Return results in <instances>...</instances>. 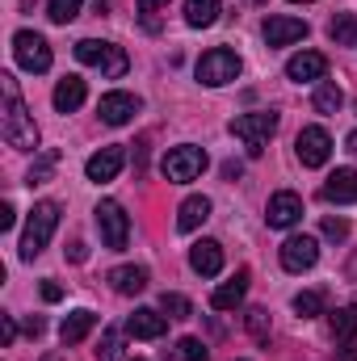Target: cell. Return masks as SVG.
<instances>
[{
  "instance_id": "cell-5",
  "label": "cell",
  "mask_w": 357,
  "mask_h": 361,
  "mask_svg": "<svg viewBox=\"0 0 357 361\" xmlns=\"http://www.w3.org/2000/svg\"><path fill=\"white\" fill-rule=\"evenodd\" d=\"M231 135L248 147V156H261L265 152V143L277 135V114L273 109H257V114H240L236 122H231Z\"/></svg>"
},
{
  "instance_id": "cell-3",
  "label": "cell",
  "mask_w": 357,
  "mask_h": 361,
  "mask_svg": "<svg viewBox=\"0 0 357 361\" xmlns=\"http://www.w3.org/2000/svg\"><path fill=\"white\" fill-rule=\"evenodd\" d=\"M76 59H80L85 68H101L105 80H122V76H126V63H131L122 47L97 42V38H80V42H76Z\"/></svg>"
},
{
  "instance_id": "cell-39",
  "label": "cell",
  "mask_w": 357,
  "mask_h": 361,
  "mask_svg": "<svg viewBox=\"0 0 357 361\" xmlns=\"http://www.w3.org/2000/svg\"><path fill=\"white\" fill-rule=\"evenodd\" d=\"M42 298H47V302H59V298H63V286H59V281H42Z\"/></svg>"
},
{
  "instance_id": "cell-23",
  "label": "cell",
  "mask_w": 357,
  "mask_h": 361,
  "mask_svg": "<svg viewBox=\"0 0 357 361\" xmlns=\"http://www.w3.org/2000/svg\"><path fill=\"white\" fill-rule=\"evenodd\" d=\"M109 286L118 294H143L147 290V269L143 265H118V269H109Z\"/></svg>"
},
{
  "instance_id": "cell-22",
  "label": "cell",
  "mask_w": 357,
  "mask_h": 361,
  "mask_svg": "<svg viewBox=\"0 0 357 361\" xmlns=\"http://www.w3.org/2000/svg\"><path fill=\"white\" fill-rule=\"evenodd\" d=\"M92 328H97V315H92V311H85V307L72 311V315L59 324V341H63V349H68V345H80Z\"/></svg>"
},
{
  "instance_id": "cell-42",
  "label": "cell",
  "mask_w": 357,
  "mask_h": 361,
  "mask_svg": "<svg viewBox=\"0 0 357 361\" xmlns=\"http://www.w3.org/2000/svg\"><path fill=\"white\" fill-rule=\"evenodd\" d=\"M341 361H357V349H353V345H345V353H341Z\"/></svg>"
},
{
  "instance_id": "cell-11",
  "label": "cell",
  "mask_w": 357,
  "mask_h": 361,
  "mask_svg": "<svg viewBox=\"0 0 357 361\" xmlns=\"http://www.w3.org/2000/svg\"><path fill=\"white\" fill-rule=\"evenodd\" d=\"M298 219H303V197L290 193V189H277V193L269 197V206H265V223L277 227V231H286V227H294Z\"/></svg>"
},
{
  "instance_id": "cell-44",
  "label": "cell",
  "mask_w": 357,
  "mask_h": 361,
  "mask_svg": "<svg viewBox=\"0 0 357 361\" xmlns=\"http://www.w3.org/2000/svg\"><path fill=\"white\" fill-rule=\"evenodd\" d=\"M42 361H68V357H63V353H47Z\"/></svg>"
},
{
  "instance_id": "cell-26",
  "label": "cell",
  "mask_w": 357,
  "mask_h": 361,
  "mask_svg": "<svg viewBox=\"0 0 357 361\" xmlns=\"http://www.w3.org/2000/svg\"><path fill=\"white\" fill-rule=\"evenodd\" d=\"M55 169H59V152H55V147L38 152L34 164H30V173H25V185H47V180L55 177Z\"/></svg>"
},
{
  "instance_id": "cell-6",
  "label": "cell",
  "mask_w": 357,
  "mask_h": 361,
  "mask_svg": "<svg viewBox=\"0 0 357 361\" xmlns=\"http://www.w3.org/2000/svg\"><path fill=\"white\" fill-rule=\"evenodd\" d=\"M13 59H17V68H25V72H34V76L51 72V63H55L51 42H47L42 34H34V30H17V34H13Z\"/></svg>"
},
{
  "instance_id": "cell-34",
  "label": "cell",
  "mask_w": 357,
  "mask_h": 361,
  "mask_svg": "<svg viewBox=\"0 0 357 361\" xmlns=\"http://www.w3.org/2000/svg\"><path fill=\"white\" fill-rule=\"evenodd\" d=\"M244 324H248V332H253L257 345H269V311L265 307H253V311L244 315Z\"/></svg>"
},
{
  "instance_id": "cell-32",
  "label": "cell",
  "mask_w": 357,
  "mask_h": 361,
  "mask_svg": "<svg viewBox=\"0 0 357 361\" xmlns=\"http://www.w3.org/2000/svg\"><path fill=\"white\" fill-rule=\"evenodd\" d=\"M122 357V328H105L101 345H97V361H118Z\"/></svg>"
},
{
  "instance_id": "cell-40",
  "label": "cell",
  "mask_w": 357,
  "mask_h": 361,
  "mask_svg": "<svg viewBox=\"0 0 357 361\" xmlns=\"http://www.w3.org/2000/svg\"><path fill=\"white\" fill-rule=\"evenodd\" d=\"M25 336H42V319H38V315L25 319Z\"/></svg>"
},
{
  "instance_id": "cell-9",
  "label": "cell",
  "mask_w": 357,
  "mask_h": 361,
  "mask_svg": "<svg viewBox=\"0 0 357 361\" xmlns=\"http://www.w3.org/2000/svg\"><path fill=\"white\" fill-rule=\"evenodd\" d=\"M294 152H298L303 169H324L328 156H332V135L324 126H303L298 139H294Z\"/></svg>"
},
{
  "instance_id": "cell-10",
  "label": "cell",
  "mask_w": 357,
  "mask_h": 361,
  "mask_svg": "<svg viewBox=\"0 0 357 361\" xmlns=\"http://www.w3.org/2000/svg\"><path fill=\"white\" fill-rule=\"evenodd\" d=\"M315 261H320V240L315 235H290L282 244V269L286 273H303V269H311Z\"/></svg>"
},
{
  "instance_id": "cell-27",
  "label": "cell",
  "mask_w": 357,
  "mask_h": 361,
  "mask_svg": "<svg viewBox=\"0 0 357 361\" xmlns=\"http://www.w3.org/2000/svg\"><path fill=\"white\" fill-rule=\"evenodd\" d=\"M139 25L147 30V34H160L164 30V13H169V0H139Z\"/></svg>"
},
{
  "instance_id": "cell-24",
  "label": "cell",
  "mask_w": 357,
  "mask_h": 361,
  "mask_svg": "<svg viewBox=\"0 0 357 361\" xmlns=\"http://www.w3.org/2000/svg\"><path fill=\"white\" fill-rule=\"evenodd\" d=\"M219 13H223V0H185V25H193V30L214 25Z\"/></svg>"
},
{
  "instance_id": "cell-21",
  "label": "cell",
  "mask_w": 357,
  "mask_h": 361,
  "mask_svg": "<svg viewBox=\"0 0 357 361\" xmlns=\"http://www.w3.org/2000/svg\"><path fill=\"white\" fill-rule=\"evenodd\" d=\"M210 219V197H202V193H193V197H185L181 202V210H177V231H198L202 223Z\"/></svg>"
},
{
  "instance_id": "cell-12",
  "label": "cell",
  "mask_w": 357,
  "mask_h": 361,
  "mask_svg": "<svg viewBox=\"0 0 357 361\" xmlns=\"http://www.w3.org/2000/svg\"><path fill=\"white\" fill-rule=\"evenodd\" d=\"M286 76H290L294 85H320V80L328 76V59H324L320 51H298V55L286 63Z\"/></svg>"
},
{
  "instance_id": "cell-45",
  "label": "cell",
  "mask_w": 357,
  "mask_h": 361,
  "mask_svg": "<svg viewBox=\"0 0 357 361\" xmlns=\"http://www.w3.org/2000/svg\"><path fill=\"white\" fill-rule=\"evenodd\" d=\"M290 4H311V0H290Z\"/></svg>"
},
{
  "instance_id": "cell-37",
  "label": "cell",
  "mask_w": 357,
  "mask_h": 361,
  "mask_svg": "<svg viewBox=\"0 0 357 361\" xmlns=\"http://www.w3.org/2000/svg\"><path fill=\"white\" fill-rule=\"evenodd\" d=\"M0 341H4V345H13V341H17V324H13V315H4V319H0Z\"/></svg>"
},
{
  "instance_id": "cell-16",
  "label": "cell",
  "mask_w": 357,
  "mask_h": 361,
  "mask_svg": "<svg viewBox=\"0 0 357 361\" xmlns=\"http://www.w3.org/2000/svg\"><path fill=\"white\" fill-rule=\"evenodd\" d=\"M189 265H193V273H202V277H219L223 273V244L219 240H198L189 248Z\"/></svg>"
},
{
  "instance_id": "cell-38",
  "label": "cell",
  "mask_w": 357,
  "mask_h": 361,
  "mask_svg": "<svg viewBox=\"0 0 357 361\" xmlns=\"http://www.w3.org/2000/svg\"><path fill=\"white\" fill-rule=\"evenodd\" d=\"M13 223H17V210L4 202V206H0V231H13Z\"/></svg>"
},
{
  "instance_id": "cell-36",
  "label": "cell",
  "mask_w": 357,
  "mask_h": 361,
  "mask_svg": "<svg viewBox=\"0 0 357 361\" xmlns=\"http://www.w3.org/2000/svg\"><path fill=\"white\" fill-rule=\"evenodd\" d=\"M177 353H181L185 361H206V345H202L198 336H185V341L177 345Z\"/></svg>"
},
{
  "instance_id": "cell-18",
  "label": "cell",
  "mask_w": 357,
  "mask_h": 361,
  "mask_svg": "<svg viewBox=\"0 0 357 361\" xmlns=\"http://www.w3.org/2000/svg\"><path fill=\"white\" fill-rule=\"evenodd\" d=\"M324 202H337V206H349L357 202V169H337L332 177L324 180Z\"/></svg>"
},
{
  "instance_id": "cell-14",
  "label": "cell",
  "mask_w": 357,
  "mask_h": 361,
  "mask_svg": "<svg viewBox=\"0 0 357 361\" xmlns=\"http://www.w3.org/2000/svg\"><path fill=\"white\" fill-rule=\"evenodd\" d=\"M122 164H126V152H122V147H101L97 156H89L85 173H89V180L105 185V180H114L118 173H122Z\"/></svg>"
},
{
  "instance_id": "cell-33",
  "label": "cell",
  "mask_w": 357,
  "mask_h": 361,
  "mask_svg": "<svg viewBox=\"0 0 357 361\" xmlns=\"http://www.w3.org/2000/svg\"><path fill=\"white\" fill-rule=\"evenodd\" d=\"M80 8H85V0H51V4H47V17H51L55 25H68L72 17H80Z\"/></svg>"
},
{
  "instance_id": "cell-29",
  "label": "cell",
  "mask_w": 357,
  "mask_h": 361,
  "mask_svg": "<svg viewBox=\"0 0 357 361\" xmlns=\"http://www.w3.org/2000/svg\"><path fill=\"white\" fill-rule=\"evenodd\" d=\"M332 336H337L341 345H353V336H357V302L353 307H341V311L332 315Z\"/></svg>"
},
{
  "instance_id": "cell-19",
  "label": "cell",
  "mask_w": 357,
  "mask_h": 361,
  "mask_svg": "<svg viewBox=\"0 0 357 361\" xmlns=\"http://www.w3.org/2000/svg\"><path fill=\"white\" fill-rule=\"evenodd\" d=\"M244 294H248V269H240L231 281L214 286V294H210V307H214V311H236V307L244 302Z\"/></svg>"
},
{
  "instance_id": "cell-13",
  "label": "cell",
  "mask_w": 357,
  "mask_h": 361,
  "mask_svg": "<svg viewBox=\"0 0 357 361\" xmlns=\"http://www.w3.org/2000/svg\"><path fill=\"white\" fill-rule=\"evenodd\" d=\"M97 114H101L105 126H126L139 114V97H131V92H105L101 105H97Z\"/></svg>"
},
{
  "instance_id": "cell-4",
  "label": "cell",
  "mask_w": 357,
  "mask_h": 361,
  "mask_svg": "<svg viewBox=\"0 0 357 361\" xmlns=\"http://www.w3.org/2000/svg\"><path fill=\"white\" fill-rule=\"evenodd\" d=\"M206 164H210V156L198 143H181V147H169V156L160 160V173L173 185H189V180H198L206 173Z\"/></svg>"
},
{
  "instance_id": "cell-41",
  "label": "cell",
  "mask_w": 357,
  "mask_h": 361,
  "mask_svg": "<svg viewBox=\"0 0 357 361\" xmlns=\"http://www.w3.org/2000/svg\"><path fill=\"white\" fill-rule=\"evenodd\" d=\"M68 257H72V261H76V265H80V261H85V257H89V248H85V244H72V252H68Z\"/></svg>"
},
{
  "instance_id": "cell-35",
  "label": "cell",
  "mask_w": 357,
  "mask_h": 361,
  "mask_svg": "<svg viewBox=\"0 0 357 361\" xmlns=\"http://www.w3.org/2000/svg\"><path fill=\"white\" fill-rule=\"evenodd\" d=\"M324 240H332V244H341V240H349V223L345 219H324Z\"/></svg>"
},
{
  "instance_id": "cell-2",
  "label": "cell",
  "mask_w": 357,
  "mask_h": 361,
  "mask_svg": "<svg viewBox=\"0 0 357 361\" xmlns=\"http://www.w3.org/2000/svg\"><path fill=\"white\" fill-rule=\"evenodd\" d=\"M55 227H59V206L55 202H38L30 210V219H25V231H21V261H34L51 244Z\"/></svg>"
},
{
  "instance_id": "cell-8",
  "label": "cell",
  "mask_w": 357,
  "mask_h": 361,
  "mask_svg": "<svg viewBox=\"0 0 357 361\" xmlns=\"http://www.w3.org/2000/svg\"><path fill=\"white\" fill-rule=\"evenodd\" d=\"M97 231H101V244L105 248H114V252H122L126 248V240H131V219H126V210L114 202V197H105V202H97Z\"/></svg>"
},
{
  "instance_id": "cell-43",
  "label": "cell",
  "mask_w": 357,
  "mask_h": 361,
  "mask_svg": "<svg viewBox=\"0 0 357 361\" xmlns=\"http://www.w3.org/2000/svg\"><path fill=\"white\" fill-rule=\"evenodd\" d=\"M345 147H349V152H357V130L349 135V139H345Z\"/></svg>"
},
{
  "instance_id": "cell-17",
  "label": "cell",
  "mask_w": 357,
  "mask_h": 361,
  "mask_svg": "<svg viewBox=\"0 0 357 361\" xmlns=\"http://www.w3.org/2000/svg\"><path fill=\"white\" fill-rule=\"evenodd\" d=\"M298 38H307V21H298V17H265V42L269 47H290Z\"/></svg>"
},
{
  "instance_id": "cell-7",
  "label": "cell",
  "mask_w": 357,
  "mask_h": 361,
  "mask_svg": "<svg viewBox=\"0 0 357 361\" xmlns=\"http://www.w3.org/2000/svg\"><path fill=\"white\" fill-rule=\"evenodd\" d=\"M240 55L236 51H227V47H214V51H206L202 59H198V80L206 85V89H223V85H231L236 76H240Z\"/></svg>"
},
{
  "instance_id": "cell-1",
  "label": "cell",
  "mask_w": 357,
  "mask_h": 361,
  "mask_svg": "<svg viewBox=\"0 0 357 361\" xmlns=\"http://www.w3.org/2000/svg\"><path fill=\"white\" fill-rule=\"evenodd\" d=\"M4 80V118H0V130H4V143L17 147V152H38V126H34V114L25 109L17 80L13 76H0Z\"/></svg>"
},
{
  "instance_id": "cell-28",
  "label": "cell",
  "mask_w": 357,
  "mask_h": 361,
  "mask_svg": "<svg viewBox=\"0 0 357 361\" xmlns=\"http://www.w3.org/2000/svg\"><path fill=\"white\" fill-rule=\"evenodd\" d=\"M328 34H332L337 47H357V17L353 13H337L332 25H328Z\"/></svg>"
},
{
  "instance_id": "cell-31",
  "label": "cell",
  "mask_w": 357,
  "mask_h": 361,
  "mask_svg": "<svg viewBox=\"0 0 357 361\" xmlns=\"http://www.w3.org/2000/svg\"><path fill=\"white\" fill-rule=\"evenodd\" d=\"M160 311H164L169 319H189V315H193V302H189L185 294H177V290H164V294H160Z\"/></svg>"
},
{
  "instance_id": "cell-46",
  "label": "cell",
  "mask_w": 357,
  "mask_h": 361,
  "mask_svg": "<svg viewBox=\"0 0 357 361\" xmlns=\"http://www.w3.org/2000/svg\"><path fill=\"white\" fill-rule=\"evenodd\" d=\"M135 361H143V357H135Z\"/></svg>"
},
{
  "instance_id": "cell-20",
  "label": "cell",
  "mask_w": 357,
  "mask_h": 361,
  "mask_svg": "<svg viewBox=\"0 0 357 361\" xmlns=\"http://www.w3.org/2000/svg\"><path fill=\"white\" fill-rule=\"evenodd\" d=\"M85 97H89V89H85L80 76H63V80L55 85V92H51V101H55L59 114H76V109L85 105Z\"/></svg>"
},
{
  "instance_id": "cell-25",
  "label": "cell",
  "mask_w": 357,
  "mask_h": 361,
  "mask_svg": "<svg viewBox=\"0 0 357 361\" xmlns=\"http://www.w3.org/2000/svg\"><path fill=\"white\" fill-rule=\"evenodd\" d=\"M311 105H315V114H337L345 105V92H341L337 80H320L315 92H311Z\"/></svg>"
},
{
  "instance_id": "cell-15",
  "label": "cell",
  "mask_w": 357,
  "mask_h": 361,
  "mask_svg": "<svg viewBox=\"0 0 357 361\" xmlns=\"http://www.w3.org/2000/svg\"><path fill=\"white\" fill-rule=\"evenodd\" d=\"M164 328H169V319H164L160 311H152V307H139V311L126 319V336H135V341H160Z\"/></svg>"
},
{
  "instance_id": "cell-30",
  "label": "cell",
  "mask_w": 357,
  "mask_h": 361,
  "mask_svg": "<svg viewBox=\"0 0 357 361\" xmlns=\"http://www.w3.org/2000/svg\"><path fill=\"white\" fill-rule=\"evenodd\" d=\"M294 315H298V319L324 315V290H303V294H294Z\"/></svg>"
}]
</instances>
